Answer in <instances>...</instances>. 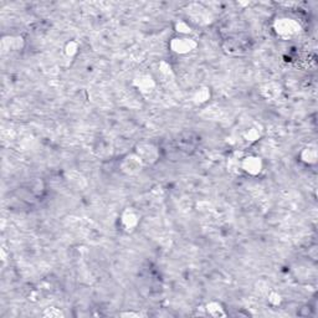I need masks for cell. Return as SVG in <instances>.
<instances>
[{
    "label": "cell",
    "mask_w": 318,
    "mask_h": 318,
    "mask_svg": "<svg viewBox=\"0 0 318 318\" xmlns=\"http://www.w3.org/2000/svg\"><path fill=\"white\" fill-rule=\"evenodd\" d=\"M208 312L214 317H219V316H225V312L222 311V308L220 307V304L217 302L208 304Z\"/></svg>",
    "instance_id": "4"
},
{
    "label": "cell",
    "mask_w": 318,
    "mask_h": 318,
    "mask_svg": "<svg viewBox=\"0 0 318 318\" xmlns=\"http://www.w3.org/2000/svg\"><path fill=\"white\" fill-rule=\"evenodd\" d=\"M276 29L277 33L280 34L281 36H285V38L296 35L299 31L298 24L295 22L292 19H281L280 22L277 24Z\"/></svg>",
    "instance_id": "1"
},
{
    "label": "cell",
    "mask_w": 318,
    "mask_h": 318,
    "mask_svg": "<svg viewBox=\"0 0 318 318\" xmlns=\"http://www.w3.org/2000/svg\"><path fill=\"white\" fill-rule=\"evenodd\" d=\"M172 49H173L174 52H178V54H187V52H190L195 47V42L193 41L192 39H184V38H178L173 39L172 41Z\"/></svg>",
    "instance_id": "2"
},
{
    "label": "cell",
    "mask_w": 318,
    "mask_h": 318,
    "mask_svg": "<svg viewBox=\"0 0 318 318\" xmlns=\"http://www.w3.org/2000/svg\"><path fill=\"white\" fill-rule=\"evenodd\" d=\"M241 167L245 172L255 176V174L260 173L262 164H261L260 158H258V157H247V158H245L244 160H242Z\"/></svg>",
    "instance_id": "3"
}]
</instances>
